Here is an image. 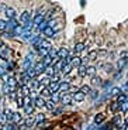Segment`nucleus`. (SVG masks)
Listing matches in <instances>:
<instances>
[{
    "mask_svg": "<svg viewBox=\"0 0 128 130\" xmlns=\"http://www.w3.org/2000/svg\"><path fill=\"white\" fill-rule=\"evenodd\" d=\"M80 92H82V93H90V92H92V88H90L89 85H82V86H80Z\"/></svg>",
    "mask_w": 128,
    "mask_h": 130,
    "instance_id": "nucleus-30",
    "label": "nucleus"
},
{
    "mask_svg": "<svg viewBox=\"0 0 128 130\" xmlns=\"http://www.w3.org/2000/svg\"><path fill=\"white\" fill-rule=\"evenodd\" d=\"M39 48H44V50H51L52 48V45H51V41L49 40H45V38H42L41 40V44H39Z\"/></svg>",
    "mask_w": 128,
    "mask_h": 130,
    "instance_id": "nucleus-14",
    "label": "nucleus"
},
{
    "mask_svg": "<svg viewBox=\"0 0 128 130\" xmlns=\"http://www.w3.org/2000/svg\"><path fill=\"white\" fill-rule=\"evenodd\" d=\"M26 74L28 75V76H30V78H31V79H34V78H35V76H37L35 71H34V67H31V68H30V69H27V71H26Z\"/></svg>",
    "mask_w": 128,
    "mask_h": 130,
    "instance_id": "nucleus-32",
    "label": "nucleus"
},
{
    "mask_svg": "<svg viewBox=\"0 0 128 130\" xmlns=\"http://www.w3.org/2000/svg\"><path fill=\"white\" fill-rule=\"evenodd\" d=\"M65 64H66V62L65 61H62V59H58L56 61V64L54 65V68H55V72H62V69H63V67H65Z\"/></svg>",
    "mask_w": 128,
    "mask_h": 130,
    "instance_id": "nucleus-11",
    "label": "nucleus"
},
{
    "mask_svg": "<svg viewBox=\"0 0 128 130\" xmlns=\"http://www.w3.org/2000/svg\"><path fill=\"white\" fill-rule=\"evenodd\" d=\"M18 95L23 98H27V96H31V89H30V86H27V85H24V86H21L18 91Z\"/></svg>",
    "mask_w": 128,
    "mask_h": 130,
    "instance_id": "nucleus-2",
    "label": "nucleus"
},
{
    "mask_svg": "<svg viewBox=\"0 0 128 130\" xmlns=\"http://www.w3.org/2000/svg\"><path fill=\"white\" fill-rule=\"evenodd\" d=\"M31 21V16H30V11H23L21 14H20V23L23 24H27Z\"/></svg>",
    "mask_w": 128,
    "mask_h": 130,
    "instance_id": "nucleus-3",
    "label": "nucleus"
},
{
    "mask_svg": "<svg viewBox=\"0 0 128 130\" xmlns=\"http://www.w3.org/2000/svg\"><path fill=\"white\" fill-rule=\"evenodd\" d=\"M0 78H2V82H3V84H7V81H9V78H10V75L7 74V72H4Z\"/></svg>",
    "mask_w": 128,
    "mask_h": 130,
    "instance_id": "nucleus-47",
    "label": "nucleus"
},
{
    "mask_svg": "<svg viewBox=\"0 0 128 130\" xmlns=\"http://www.w3.org/2000/svg\"><path fill=\"white\" fill-rule=\"evenodd\" d=\"M17 106H18V107H24V98H23V96L17 98Z\"/></svg>",
    "mask_w": 128,
    "mask_h": 130,
    "instance_id": "nucleus-45",
    "label": "nucleus"
},
{
    "mask_svg": "<svg viewBox=\"0 0 128 130\" xmlns=\"http://www.w3.org/2000/svg\"><path fill=\"white\" fill-rule=\"evenodd\" d=\"M120 110H121L122 113L128 112V102H124V103H121V105H120Z\"/></svg>",
    "mask_w": 128,
    "mask_h": 130,
    "instance_id": "nucleus-42",
    "label": "nucleus"
},
{
    "mask_svg": "<svg viewBox=\"0 0 128 130\" xmlns=\"http://www.w3.org/2000/svg\"><path fill=\"white\" fill-rule=\"evenodd\" d=\"M86 76H90V78L96 76V67H93V65L87 67V75H86Z\"/></svg>",
    "mask_w": 128,
    "mask_h": 130,
    "instance_id": "nucleus-21",
    "label": "nucleus"
},
{
    "mask_svg": "<svg viewBox=\"0 0 128 130\" xmlns=\"http://www.w3.org/2000/svg\"><path fill=\"white\" fill-rule=\"evenodd\" d=\"M45 68H47V67L42 64V61H37V64L34 65V71H35L37 75H39V74H42V72H45Z\"/></svg>",
    "mask_w": 128,
    "mask_h": 130,
    "instance_id": "nucleus-4",
    "label": "nucleus"
},
{
    "mask_svg": "<svg viewBox=\"0 0 128 130\" xmlns=\"http://www.w3.org/2000/svg\"><path fill=\"white\" fill-rule=\"evenodd\" d=\"M45 103H47L45 98H42V96H37V98H34V105H35L37 107H45Z\"/></svg>",
    "mask_w": 128,
    "mask_h": 130,
    "instance_id": "nucleus-6",
    "label": "nucleus"
},
{
    "mask_svg": "<svg viewBox=\"0 0 128 130\" xmlns=\"http://www.w3.org/2000/svg\"><path fill=\"white\" fill-rule=\"evenodd\" d=\"M58 58L62 59V61H65L66 58H69V50L65 48V47L59 48V50H58Z\"/></svg>",
    "mask_w": 128,
    "mask_h": 130,
    "instance_id": "nucleus-1",
    "label": "nucleus"
},
{
    "mask_svg": "<svg viewBox=\"0 0 128 130\" xmlns=\"http://www.w3.org/2000/svg\"><path fill=\"white\" fill-rule=\"evenodd\" d=\"M0 85H2V81H0Z\"/></svg>",
    "mask_w": 128,
    "mask_h": 130,
    "instance_id": "nucleus-56",
    "label": "nucleus"
},
{
    "mask_svg": "<svg viewBox=\"0 0 128 130\" xmlns=\"http://www.w3.org/2000/svg\"><path fill=\"white\" fill-rule=\"evenodd\" d=\"M72 98H73V101H76V102H83V101H84V98H86V95L82 93L80 91H77L76 93L72 95Z\"/></svg>",
    "mask_w": 128,
    "mask_h": 130,
    "instance_id": "nucleus-12",
    "label": "nucleus"
},
{
    "mask_svg": "<svg viewBox=\"0 0 128 130\" xmlns=\"http://www.w3.org/2000/svg\"><path fill=\"white\" fill-rule=\"evenodd\" d=\"M101 84V78L100 76H93L92 78V85H100Z\"/></svg>",
    "mask_w": 128,
    "mask_h": 130,
    "instance_id": "nucleus-41",
    "label": "nucleus"
},
{
    "mask_svg": "<svg viewBox=\"0 0 128 130\" xmlns=\"http://www.w3.org/2000/svg\"><path fill=\"white\" fill-rule=\"evenodd\" d=\"M124 102H127V95L125 93H121V95H118L117 96V103H124Z\"/></svg>",
    "mask_w": 128,
    "mask_h": 130,
    "instance_id": "nucleus-33",
    "label": "nucleus"
},
{
    "mask_svg": "<svg viewBox=\"0 0 128 130\" xmlns=\"http://www.w3.org/2000/svg\"><path fill=\"white\" fill-rule=\"evenodd\" d=\"M127 102H128V95H127Z\"/></svg>",
    "mask_w": 128,
    "mask_h": 130,
    "instance_id": "nucleus-55",
    "label": "nucleus"
},
{
    "mask_svg": "<svg viewBox=\"0 0 128 130\" xmlns=\"http://www.w3.org/2000/svg\"><path fill=\"white\" fill-rule=\"evenodd\" d=\"M59 84H61V82H51V84H49V91L52 92V93H55V92L56 91H59Z\"/></svg>",
    "mask_w": 128,
    "mask_h": 130,
    "instance_id": "nucleus-18",
    "label": "nucleus"
},
{
    "mask_svg": "<svg viewBox=\"0 0 128 130\" xmlns=\"http://www.w3.org/2000/svg\"><path fill=\"white\" fill-rule=\"evenodd\" d=\"M113 124H117V127H118L120 124H122L121 123V116H115L114 119H113Z\"/></svg>",
    "mask_w": 128,
    "mask_h": 130,
    "instance_id": "nucleus-43",
    "label": "nucleus"
},
{
    "mask_svg": "<svg viewBox=\"0 0 128 130\" xmlns=\"http://www.w3.org/2000/svg\"><path fill=\"white\" fill-rule=\"evenodd\" d=\"M97 54H100V55H104V54H107L106 50H100V51H97Z\"/></svg>",
    "mask_w": 128,
    "mask_h": 130,
    "instance_id": "nucleus-53",
    "label": "nucleus"
},
{
    "mask_svg": "<svg viewBox=\"0 0 128 130\" xmlns=\"http://www.w3.org/2000/svg\"><path fill=\"white\" fill-rule=\"evenodd\" d=\"M120 59H125V61H128V51H121L120 52Z\"/></svg>",
    "mask_w": 128,
    "mask_h": 130,
    "instance_id": "nucleus-46",
    "label": "nucleus"
},
{
    "mask_svg": "<svg viewBox=\"0 0 128 130\" xmlns=\"http://www.w3.org/2000/svg\"><path fill=\"white\" fill-rule=\"evenodd\" d=\"M69 89H71L69 82H61V84H59V92H62V95L68 93V91H69Z\"/></svg>",
    "mask_w": 128,
    "mask_h": 130,
    "instance_id": "nucleus-10",
    "label": "nucleus"
},
{
    "mask_svg": "<svg viewBox=\"0 0 128 130\" xmlns=\"http://www.w3.org/2000/svg\"><path fill=\"white\" fill-rule=\"evenodd\" d=\"M84 48H86V45H84L83 42H76V44H75V52H76V54L83 52Z\"/></svg>",
    "mask_w": 128,
    "mask_h": 130,
    "instance_id": "nucleus-16",
    "label": "nucleus"
},
{
    "mask_svg": "<svg viewBox=\"0 0 128 130\" xmlns=\"http://www.w3.org/2000/svg\"><path fill=\"white\" fill-rule=\"evenodd\" d=\"M121 93H122V91L118 86H114V88H111V91H110V95H113V96H118V95H121Z\"/></svg>",
    "mask_w": 128,
    "mask_h": 130,
    "instance_id": "nucleus-24",
    "label": "nucleus"
},
{
    "mask_svg": "<svg viewBox=\"0 0 128 130\" xmlns=\"http://www.w3.org/2000/svg\"><path fill=\"white\" fill-rule=\"evenodd\" d=\"M39 96L49 98V96H52V92L49 91V88H41V95H39Z\"/></svg>",
    "mask_w": 128,
    "mask_h": 130,
    "instance_id": "nucleus-23",
    "label": "nucleus"
},
{
    "mask_svg": "<svg viewBox=\"0 0 128 130\" xmlns=\"http://www.w3.org/2000/svg\"><path fill=\"white\" fill-rule=\"evenodd\" d=\"M104 119H106V116H104L103 113H97L96 116H94V123L100 124V123H103V122H104Z\"/></svg>",
    "mask_w": 128,
    "mask_h": 130,
    "instance_id": "nucleus-20",
    "label": "nucleus"
},
{
    "mask_svg": "<svg viewBox=\"0 0 128 130\" xmlns=\"http://www.w3.org/2000/svg\"><path fill=\"white\" fill-rule=\"evenodd\" d=\"M7 26H9V23H7L6 20H0V30H2V31L7 30Z\"/></svg>",
    "mask_w": 128,
    "mask_h": 130,
    "instance_id": "nucleus-40",
    "label": "nucleus"
},
{
    "mask_svg": "<svg viewBox=\"0 0 128 130\" xmlns=\"http://www.w3.org/2000/svg\"><path fill=\"white\" fill-rule=\"evenodd\" d=\"M45 107H47V109H48V110H54L55 109V102H52V101H48L47 102V103H45Z\"/></svg>",
    "mask_w": 128,
    "mask_h": 130,
    "instance_id": "nucleus-37",
    "label": "nucleus"
},
{
    "mask_svg": "<svg viewBox=\"0 0 128 130\" xmlns=\"http://www.w3.org/2000/svg\"><path fill=\"white\" fill-rule=\"evenodd\" d=\"M3 130H16V126H14V123H11V122H9V123L4 126Z\"/></svg>",
    "mask_w": 128,
    "mask_h": 130,
    "instance_id": "nucleus-44",
    "label": "nucleus"
},
{
    "mask_svg": "<svg viewBox=\"0 0 128 130\" xmlns=\"http://www.w3.org/2000/svg\"><path fill=\"white\" fill-rule=\"evenodd\" d=\"M97 57H99V54H97L96 50H93V51H90L89 54H87V59H90V61H94V59H97Z\"/></svg>",
    "mask_w": 128,
    "mask_h": 130,
    "instance_id": "nucleus-25",
    "label": "nucleus"
},
{
    "mask_svg": "<svg viewBox=\"0 0 128 130\" xmlns=\"http://www.w3.org/2000/svg\"><path fill=\"white\" fill-rule=\"evenodd\" d=\"M51 82H61V78H59V75H58V74H55L54 76L51 78Z\"/></svg>",
    "mask_w": 128,
    "mask_h": 130,
    "instance_id": "nucleus-49",
    "label": "nucleus"
},
{
    "mask_svg": "<svg viewBox=\"0 0 128 130\" xmlns=\"http://www.w3.org/2000/svg\"><path fill=\"white\" fill-rule=\"evenodd\" d=\"M7 122H9L7 116L3 113V112H2V115H0V124H4V126H6V124H7Z\"/></svg>",
    "mask_w": 128,
    "mask_h": 130,
    "instance_id": "nucleus-38",
    "label": "nucleus"
},
{
    "mask_svg": "<svg viewBox=\"0 0 128 130\" xmlns=\"http://www.w3.org/2000/svg\"><path fill=\"white\" fill-rule=\"evenodd\" d=\"M61 102L63 105H71L72 102H73V98H72V95H69V93H63V95L61 93Z\"/></svg>",
    "mask_w": 128,
    "mask_h": 130,
    "instance_id": "nucleus-5",
    "label": "nucleus"
},
{
    "mask_svg": "<svg viewBox=\"0 0 128 130\" xmlns=\"http://www.w3.org/2000/svg\"><path fill=\"white\" fill-rule=\"evenodd\" d=\"M4 106V96H0V107Z\"/></svg>",
    "mask_w": 128,
    "mask_h": 130,
    "instance_id": "nucleus-52",
    "label": "nucleus"
},
{
    "mask_svg": "<svg viewBox=\"0 0 128 130\" xmlns=\"http://www.w3.org/2000/svg\"><path fill=\"white\" fill-rule=\"evenodd\" d=\"M17 130H28V127H27L24 123H20L18 126H17Z\"/></svg>",
    "mask_w": 128,
    "mask_h": 130,
    "instance_id": "nucleus-50",
    "label": "nucleus"
},
{
    "mask_svg": "<svg viewBox=\"0 0 128 130\" xmlns=\"http://www.w3.org/2000/svg\"><path fill=\"white\" fill-rule=\"evenodd\" d=\"M44 120H45V115H44V113H39V115H37V117H35V123L41 124Z\"/></svg>",
    "mask_w": 128,
    "mask_h": 130,
    "instance_id": "nucleus-34",
    "label": "nucleus"
},
{
    "mask_svg": "<svg viewBox=\"0 0 128 130\" xmlns=\"http://www.w3.org/2000/svg\"><path fill=\"white\" fill-rule=\"evenodd\" d=\"M127 130H128V126H127Z\"/></svg>",
    "mask_w": 128,
    "mask_h": 130,
    "instance_id": "nucleus-57",
    "label": "nucleus"
},
{
    "mask_svg": "<svg viewBox=\"0 0 128 130\" xmlns=\"http://www.w3.org/2000/svg\"><path fill=\"white\" fill-rule=\"evenodd\" d=\"M7 85L11 86V88H16V86H17V79L14 78V76H10L9 81H7Z\"/></svg>",
    "mask_w": 128,
    "mask_h": 130,
    "instance_id": "nucleus-29",
    "label": "nucleus"
},
{
    "mask_svg": "<svg viewBox=\"0 0 128 130\" xmlns=\"http://www.w3.org/2000/svg\"><path fill=\"white\" fill-rule=\"evenodd\" d=\"M76 71H77V75H79L80 78H84V76L87 75V67L82 64L79 68H76Z\"/></svg>",
    "mask_w": 128,
    "mask_h": 130,
    "instance_id": "nucleus-9",
    "label": "nucleus"
},
{
    "mask_svg": "<svg viewBox=\"0 0 128 130\" xmlns=\"http://www.w3.org/2000/svg\"><path fill=\"white\" fill-rule=\"evenodd\" d=\"M44 21H45V16H44V14H37V16L32 19V23H34V26H35V27H38L39 24H42Z\"/></svg>",
    "mask_w": 128,
    "mask_h": 130,
    "instance_id": "nucleus-7",
    "label": "nucleus"
},
{
    "mask_svg": "<svg viewBox=\"0 0 128 130\" xmlns=\"http://www.w3.org/2000/svg\"><path fill=\"white\" fill-rule=\"evenodd\" d=\"M0 130H3V129H0Z\"/></svg>",
    "mask_w": 128,
    "mask_h": 130,
    "instance_id": "nucleus-59",
    "label": "nucleus"
},
{
    "mask_svg": "<svg viewBox=\"0 0 128 130\" xmlns=\"http://www.w3.org/2000/svg\"><path fill=\"white\" fill-rule=\"evenodd\" d=\"M125 64H127V61H125V59H118V62H117V67H118V68L121 69Z\"/></svg>",
    "mask_w": 128,
    "mask_h": 130,
    "instance_id": "nucleus-48",
    "label": "nucleus"
},
{
    "mask_svg": "<svg viewBox=\"0 0 128 130\" xmlns=\"http://www.w3.org/2000/svg\"><path fill=\"white\" fill-rule=\"evenodd\" d=\"M21 119H23L21 115H20L18 112H14V113H13V117H11V123L20 124V123H21Z\"/></svg>",
    "mask_w": 128,
    "mask_h": 130,
    "instance_id": "nucleus-15",
    "label": "nucleus"
},
{
    "mask_svg": "<svg viewBox=\"0 0 128 130\" xmlns=\"http://www.w3.org/2000/svg\"><path fill=\"white\" fill-rule=\"evenodd\" d=\"M42 64H44L45 67H51L52 65V58L49 55H45L44 58H42Z\"/></svg>",
    "mask_w": 128,
    "mask_h": 130,
    "instance_id": "nucleus-26",
    "label": "nucleus"
},
{
    "mask_svg": "<svg viewBox=\"0 0 128 130\" xmlns=\"http://www.w3.org/2000/svg\"><path fill=\"white\" fill-rule=\"evenodd\" d=\"M34 123H35V116H28L26 119V122H24V124H26L27 127H31Z\"/></svg>",
    "mask_w": 128,
    "mask_h": 130,
    "instance_id": "nucleus-22",
    "label": "nucleus"
},
{
    "mask_svg": "<svg viewBox=\"0 0 128 130\" xmlns=\"http://www.w3.org/2000/svg\"><path fill=\"white\" fill-rule=\"evenodd\" d=\"M42 34H44V37H54V34H55V31H54V28L52 27H47V28L42 31Z\"/></svg>",
    "mask_w": 128,
    "mask_h": 130,
    "instance_id": "nucleus-17",
    "label": "nucleus"
},
{
    "mask_svg": "<svg viewBox=\"0 0 128 130\" xmlns=\"http://www.w3.org/2000/svg\"><path fill=\"white\" fill-rule=\"evenodd\" d=\"M117 130H127V124H125V123L120 124V126H118V129H117Z\"/></svg>",
    "mask_w": 128,
    "mask_h": 130,
    "instance_id": "nucleus-51",
    "label": "nucleus"
},
{
    "mask_svg": "<svg viewBox=\"0 0 128 130\" xmlns=\"http://www.w3.org/2000/svg\"><path fill=\"white\" fill-rule=\"evenodd\" d=\"M71 65H72V67H75V68H79L80 65H82V58H80V57H77V55L72 57Z\"/></svg>",
    "mask_w": 128,
    "mask_h": 130,
    "instance_id": "nucleus-13",
    "label": "nucleus"
},
{
    "mask_svg": "<svg viewBox=\"0 0 128 130\" xmlns=\"http://www.w3.org/2000/svg\"><path fill=\"white\" fill-rule=\"evenodd\" d=\"M41 86V82H39V79H37V78H34V79H31V88L32 89H37V88H39ZM42 88V86H41Z\"/></svg>",
    "mask_w": 128,
    "mask_h": 130,
    "instance_id": "nucleus-28",
    "label": "nucleus"
},
{
    "mask_svg": "<svg viewBox=\"0 0 128 130\" xmlns=\"http://www.w3.org/2000/svg\"><path fill=\"white\" fill-rule=\"evenodd\" d=\"M4 14H6V17H7L9 20L16 19V10H14L13 7H7L6 11H4Z\"/></svg>",
    "mask_w": 128,
    "mask_h": 130,
    "instance_id": "nucleus-8",
    "label": "nucleus"
},
{
    "mask_svg": "<svg viewBox=\"0 0 128 130\" xmlns=\"http://www.w3.org/2000/svg\"><path fill=\"white\" fill-rule=\"evenodd\" d=\"M72 68H73V67H72L71 64H65L63 69H62V74H63V75H69V74H71V71H72Z\"/></svg>",
    "mask_w": 128,
    "mask_h": 130,
    "instance_id": "nucleus-27",
    "label": "nucleus"
},
{
    "mask_svg": "<svg viewBox=\"0 0 128 130\" xmlns=\"http://www.w3.org/2000/svg\"><path fill=\"white\" fill-rule=\"evenodd\" d=\"M51 101H52V102H55V103H56L58 101H61V93H56V92H55V93H52Z\"/></svg>",
    "mask_w": 128,
    "mask_h": 130,
    "instance_id": "nucleus-39",
    "label": "nucleus"
},
{
    "mask_svg": "<svg viewBox=\"0 0 128 130\" xmlns=\"http://www.w3.org/2000/svg\"><path fill=\"white\" fill-rule=\"evenodd\" d=\"M0 115H2V112H0Z\"/></svg>",
    "mask_w": 128,
    "mask_h": 130,
    "instance_id": "nucleus-58",
    "label": "nucleus"
},
{
    "mask_svg": "<svg viewBox=\"0 0 128 130\" xmlns=\"http://www.w3.org/2000/svg\"><path fill=\"white\" fill-rule=\"evenodd\" d=\"M24 110H26L27 116H31V115L34 113V106H31V105H30V106H26L24 107Z\"/></svg>",
    "mask_w": 128,
    "mask_h": 130,
    "instance_id": "nucleus-35",
    "label": "nucleus"
},
{
    "mask_svg": "<svg viewBox=\"0 0 128 130\" xmlns=\"http://www.w3.org/2000/svg\"><path fill=\"white\" fill-rule=\"evenodd\" d=\"M90 93H92V98H96L97 96V91H92Z\"/></svg>",
    "mask_w": 128,
    "mask_h": 130,
    "instance_id": "nucleus-54",
    "label": "nucleus"
},
{
    "mask_svg": "<svg viewBox=\"0 0 128 130\" xmlns=\"http://www.w3.org/2000/svg\"><path fill=\"white\" fill-rule=\"evenodd\" d=\"M45 74H47V76H48V78H52L56 72H55V68L51 65V67H47V68H45Z\"/></svg>",
    "mask_w": 128,
    "mask_h": 130,
    "instance_id": "nucleus-19",
    "label": "nucleus"
},
{
    "mask_svg": "<svg viewBox=\"0 0 128 130\" xmlns=\"http://www.w3.org/2000/svg\"><path fill=\"white\" fill-rule=\"evenodd\" d=\"M103 68H104V72H107V74H110V72H113V69H114V67H113L111 64H104V65H103Z\"/></svg>",
    "mask_w": 128,
    "mask_h": 130,
    "instance_id": "nucleus-36",
    "label": "nucleus"
},
{
    "mask_svg": "<svg viewBox=\"0 0 128 130\" xmlns=\"http://www.w3.org/2000/svg\"><path fill=\"white\" fill-rule=\"evenodd\" d=\"M48 55L51 57L52 59H55V58H58V50L56 48H51L48 51Z\"/></svg>",
    "mask_w": 128,
    "mask_h": 130,
    "instance_id": "nucleus-31",
    "label": "nucleus"
}]
</instances>
